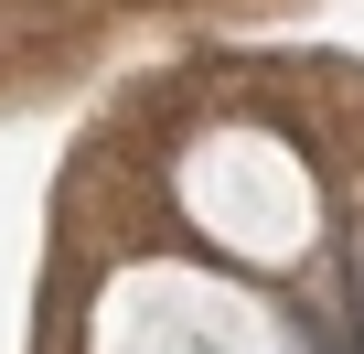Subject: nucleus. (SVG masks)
<instances>
[{
  "label": "nucleus",
  "mask_w": 364,
  "mask_h": 354,
  "mask_svg": "<svg viewBox=\"0 0 364 354\" xmlns=\"http://www.w3.org/2000/svg\"><path fill=\"white\" fill-rule=\"evenodd\" d=\"M353 301H364V258H353Z\"/></svg>",
  "instance_id": "obj_1"
}]
</instances>
